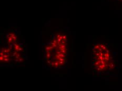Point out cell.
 Returning a JSON list of instances; mask_svg holds the SVG:
<instances>
[{
  "mask_svg": "<svg viewBox=\"0 0 122 91\" xmlns=\"http://www.w3.org/2000/svg\"><path fill=\"white\" fill-rule=\"evenodd\" d=\"M115 56L107 44L98 42L95 44L92 51V66L98 74H105L115 68Z\"/></svg>",
  "mask_w": 122,
  "mask_h": 91,
  "instance_id": "6da1fadb",
  "label": "cell"
},
{
  "mask_svg": "<svg viewBox=\"0 0 122 91\" xmlns=\"http://www.w3.org/2000/svg\"><path fill=\"white\" fill-rule=\"evenodd\" d=\"M118 1H120L121 2H122V0H118Z\"/></svg>",
  "mask_w": 122,
  "mask_h": 91,
  "instance_id": "7a4b0ae2",
  "label": "cell"
}]
</instances>
